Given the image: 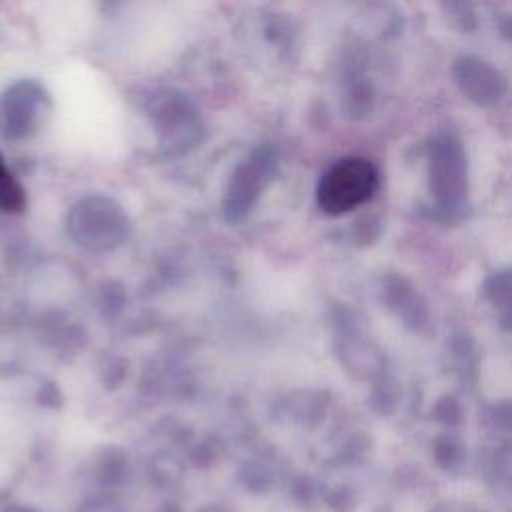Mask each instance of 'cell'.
<instances>
[{"mask_svg":"<svg viewBox=\"0 0 512 512\" xmlns=\"http://www.w3.org/2000/svg\"><path fill=\"white\" fill-rule=\"evenodd\" d=\"M26 206V192L18 178L12 174L0 154V210L22 212Z\"/></svg>","mask_w":512,"mask_h":512,"instance_id":"cell-2","label":"cell"},{"mask_svg":"<svg viewBox=\"0 0 512 512\" xmlns=\"http://www.w3.org/2000/svg\"><path fill=\"white\" fill-rule=\"evenodd\" d=\"M378 186V172L366 158H342L332 164L318 182L316 198L330 216L346 214L372 198Z\"/></svg>","mask_w":512,"mask_h":512,"instance_id":"cell-1","label":"cell"}]
</instances>
